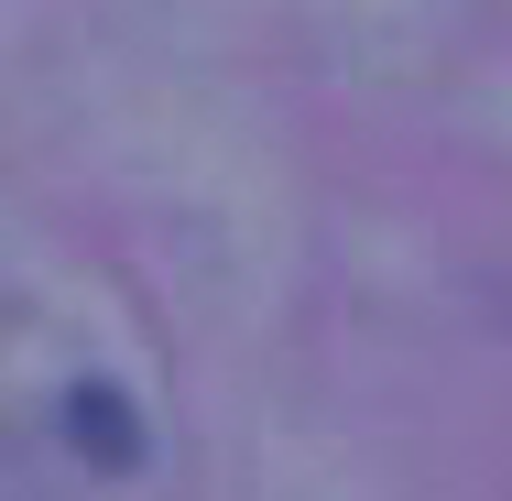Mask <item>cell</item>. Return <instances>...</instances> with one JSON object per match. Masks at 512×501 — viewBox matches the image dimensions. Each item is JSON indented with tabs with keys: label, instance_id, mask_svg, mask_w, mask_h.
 Wrapping results in <instances>:
<instances>
[{
	"label": "cell",
	"instance_id": "obj_1",
	"mask_svg": "<svg viewBox=\"0 0 512 501\" xmlns=\"http://www.w3.org/2000/svg\"><path fill=\"white\" fill-rule=\"evenodd\" d=\"M66 436H77V447H99L109 469H131V447H142V436H131V414H120V393H77V403H66Z\"/></svg>",
	"mask_w": 512,
	"mask_h": 501
}]
</instances>
